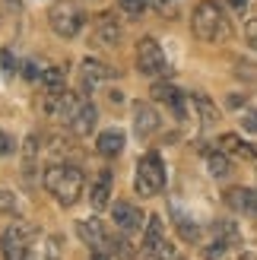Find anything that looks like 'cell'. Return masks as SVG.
Listing matches in <instances>:
<instances>
[{"instance_id":"cell-1","label":"cell","mask_w":257,"mask_h":260,"mask_svg":"<svg viewBox=\"0 0 257 260\" xmlns=\"http://www.w3.org/2000/svg\"><path fill=\"white\" fill-rule=\"evenodd\" d=\"M45 187L57 197V203L63 206H70L83 197V187H86V178L83 172L76 165H67V162H57V165H51L48 172H45Z\"/></svg>"},{"instance_id":"cell-2","label":"cell","mask_w":257,"mask_h":260,"mask_svg":"<svg viewBox=\"0 0 257 260\" xmlns=\"http://www.w3.org/2000/svg\"><path fill=\"white\" fill-rule=\"evenodd\" d=\"M190 29H194V35L200 38V42L216 45V42H226L229 38V19H226V13L219 10L216 0H203V4L194 7Z\"/></svg>"},{"instance_id":"cell-3","label":"cell","mask_w":257,"mask_h":260,"mask_svg":"<svg viewBox=\"0 0 257 260\" xmlns=\"http://www.w3.org/2000/svg\"><path fill=\"white\" fill-rule=\"evenodd\" d=\"M134 187H137L140 197H156V193L165 187V165L159 159V152H146L143 159L137 162Z\"/></svg>"},{"instance_id":"cell-4","label":"cell","mask_w":257,"mask_h":260,"mask_svg":"<svg viewBox=\"0 0 257 260\" xmlns=\"http://www.w3.org/2000/svg\"><path fill=\"white\" fill-rule=\"evenodd\" d=\"M48 22H51V29H54V35L73 38L83 29V13L73 0H57V4L48 10Z\"/></svg>"},{"instance_id":"cell-5","label":"cell","mask_w":257,"mask_h":260,"mask_svg":"<svg viewBox=\"0 0 257 260\" xmlns=\"http://www.w3.org/2000/svg\"><path fill=\"white\" fill-rule=\"evenodd\" d=\"M172 248L165 241V232H162V219L159 216H149L146 219V235L140 241V260H169Z\"/></svg>"},{"instance_id":"cell-6","label":"cell","mask_w":257,"mask_h":260,"mask_svg":"<svg viewBox=\"0 0 257 260\" xmlns=\"http://www.w3.org/2000/svg\"><path fill=\"white\" fill-rule=\"evenodd\" d=\"M137 70L143 76H162L165 70H169L165 51L159 48L156 38H140V45H137Z\"/></svg>"},{"instance_id":"cell-7","label":"cell","mask_w":257,"mask_h":260,"mask_svg":"<svg viewBox=\"0 0 257 260\" xmlns=\"http://www.w3.org/2000/svg\"><path fill=\"white\" fill-rule=\"evenodd\" d=\"M32 235V225H25L22 219L19 222H13L4 238H0V254H4V260H29V248H25V238Z\"/></svg>"},{"instance_id":"cell-8","label":"cell","mask_w":257,"mask_h":260,"mask_svg":"<svg viewBox=\"0 0 257 260\" xmlns=\"http://www.w3.org/2000/svg\"><path fill=\"white\" fill-rule=\"evenodd\" d=\"M76 235H80L83 244H89L92 254H108L111 257V235H108L105 222H99V219H83V222H76Z\"/></svg>"},{"instance_id":"cell-9","label":"cell","mask_w":257,"mask_h":260,"mask_svg":"<svg viewBox=\"0 0 257 260\" xmlns=\"http://www.w3.org/2000/svg\"><path fill=\"white\" fill-rule=\"evenodd\" d=\"M83 108V99L76 92H57V95H48L45 102V114L51 121H73V114Z\"/></svg>"},{"instance_id":"cell-10","label":"cell","mask_w":257,"mask_h":260,"mask_svg":"<svg viewBox=\"0 0 257 260\" xmlns=\"http://www.w3.org/2000/svg\"><path fill=\"white\" fill-rule=\"evenodd\" d=\"M134 130H137V137H152L159 130V111L149 105V102H137L134 105Z\"/></svg>"},{"instance_id":"cell-11","label":"cell","mask_w":257,"mask_h":260,"mask_svg":"<svg viewBox=\"0 0 257 260\" xmlns=\"http://www.w3.org/2000/svg\"><path fill=\"white\" fill-rule=\"evenodd\" d=\"M111 216H114V225H118L124 235H131V232H137L140 225H143V216H140V210L134 203H127V200H118L111 206Z\"/></svg>"},{"instance_id":"cell-12","label":"cell","mask_w":257,"mask_h":260,"mask_svg":"<svg viewBox=\"0 0 257 260\" xmlns=\"http://www.w3.org/2000/svg\"><path fill=\"white\" fill-rule=\"evenodd\" d=\"M95 38H99L102 48H118L121 45V25L111 13H102L95 19Z\"/></svg>"},{"instance_id":"cell-13","label":"cell","mask_w":257,"mask_h":260,"mask_svg":"<svg viewBox=\"0 0 257 260\" xmlns=\"http://www.w3.org/2000/svg\"><path fill=\"white\" fill-rule=\"evenodd\" d=\"M95 124H99V111H95V105L92 102H83V108L73 114V121H70V130L76 137H89L95 130Z\"/></svg>"},{"instance_id":"cell-14","label":"cell","mask_w":257,"mask_h":260,"mask_svg":"<svg viewBox=\"0 0 257 260\" xmlns=\"http://www.w3.org/2000/svg\"><path fill=\"white\" fill-rule=\"evenodd\" d=\"M80 70H83V89H89V92L111 76V67H108V63H102V60H95V57H86Z\"/></svg>"},{"instance_id":"cell-15","label":"cell","mask_w":257,"mask_h":260,"mask_svg":"<svg viewBox=\"0 0 257 260\" xmlns=\"http://www.w3.org/2000/svg\"><path fill=\"white\" fill-rule=\"evenodd\" d=\"M254 197H257L254 187H232V190H226V203L232 206V210H238V213H254L257 216Z\"/></svg>"},{"instance_id":"cell-16","label":"cell","mask_w":257,"mask_h":260,"mask_svg":"<svg viewBox=\"0 0 257 260\" xmlns=\"http://www.w3.org/2000/svg\"><path fill=\"white\" fill-rule=\"evenodd\" d=\"M152 99H156V102H165V105L178 114V118L184 114V95L178 92L175 86H169V83H156V86H152Z\"/></svg>"},{"instance_id":"cell-17","label":"cell","mask_w":257,"mask_h":260,"mask_svg":"<svg viewBox=\"0 0 257 260\" xmlns=\"http://www.w3.org/2000/svg\"><path fill=\"white\" fill-rule=\"evenodd\" d=\"M108 197H111V172H99L92 190H89V203H92L95 210H105Z\"/></svg>"},{"instance_id":"cell-18","label":"cell","mask_w":257,"mask_h":260,"mask_svg":"<svg viewBox=\"0 0 257 260\" xmlns=\"http://www.w3.org/2000/svg\"><path fill=\"white\" fill-rule=\"evenodd\" d=\"M95 149H99V155H105V159L118 155L124 149V134H121V130H105V134H99Z\"/></svg>"},{"instance_id":"cell-19","label":"cell","mask_w":257,"mask_h":260,"mask_svg":"<svg viewBox=\"0 0 257 260\" xmlns=\"http://www.w3.org/2000/svg\"><path fill=\"white\" fill-rule=\"evenodd\" d=\"M219 146H222V152H232V155H238V159H254V149L248 146L241 137H235V134H222L219 137Z\"/></svg>"},{"instance_id":"cell-20","label":"cell","mask_w":257,"mask_h":260,"mask_svg":"<svg viewBox=\"0 0 257 260\" xmlns=\"http://www.w3.org/2000/svg\"><path fill=\"white\" fill-rule=\"evenodd\" d=\"M190 102H194V108L200 111V124L203 127H213L216 121H219V111H216V105L207 95H190Z\"/></svg>"},{"instance_id":"cell-21","label":"cell","mask_w":257,"mask_h":260,"mask_svg":"<svg viewBox=\"0 0 257 260\" xmlns=\"http://www.w3.org/2000/svg\"><path fill=\"white\" fill-rule=\"evenodd\" d=\"M207 168L213 178H226L229 172H232V162H229V152L216 149V152H207Z\"/></svg>"},{"instance_id":"cell-22","label":"cell","mask_w":257,"mask_h":260,"mask_svg":"<svg viewBox=\"0 0 257 260\" xmlns=\"http://www.w3.org/2000/svg\"><path fill=\"white\" fill-rule=\"evenodd\" d=\"M42 86H45L48 95L63 92V67H48V70L42 73Z\"/></svg>"},{"instance_id":"cell-23","label":"cell","mask_w":257,"mask_h":260,"mask_svg":"<svg viewBox=\"0 0 257 260\" xmlns=\"http://www.w3.org/2000/svg\"><path fill=\"white\" fill-rule=\"evenodd\" d=\"M45 260H63V238L60 235H48V241H45Z\"/></svg>"},{"instance_id":"cell-24","label":"cell","mask_w":257,"mask_h":260,"mask_svg":"<svg viewBox=\"0 0 257 260\" xmlns=\"http://www.w3.org/2000/svg\"><path fill=\"white\" fill-rule=\"evenodd\" d=\"M0 67H4V73H7V76H16L19 63H16V57H13V51H10V48L0 51Z\"/></svg>"},{"instance_id":"cell-25","label":"cell","mask_w":257,"mask_h":260,"mask_svg":"<svg viewBox=\"0 0 257 260\" xmlns=\"http://www.w3.org/2000/svg\"><path fill=\"white\" fill-rule=\"evenodd\" d=\"M178 232H181L184 241H197V238H200V229L190 222V219H178Z\"/></svg>"},{"instance_id":"cell-26","label":"cell","mask_w":257,"mask_h":260,"mask_svg":"<svg viewBox=\"0 0 257 260\" xmlns=\"http://www.w3.org/2000/svg\"><path fill=\"white\" fill-rule=\"evenodd\" d=\"M235 73L241 76V80H248V83H254V86H257V67H254V63H245V60L235 63Z\"/></svg>"},{"instance_id":"cell-27","label":"cell","mask_w":257,"mask_h":260,"mask_svg":"<svg viewBox=\"0 0 257 260\" xmlns=\"http://www.w3.org/2000/svg\"><path fill=\"white\" fill-rule=\"evenodd\" d=\"M118 4H121L127 13H131V16H140V13L149 7V0H118Z\"/></svg>"},{"instance_id":"cell-28","label":"cell","mask_w":257,"mask_h":260,"mask_svg":"<svg viewBox=\"0 0 257 260\" xmlns=\"http://www.w3.org/2000/svg\"><path fill=\"white\" fill-rule=\"evenodd\" d=\"M241 127H245L248 134H257V111H254V108L241 111Z\"/></svg>"},{"instance_id":"cell-29","label":"cell","mask_w":257,"mask_h":260,"mask_svg":"<svg viewBox=\"0 0 257 260\" xmlns=\"http://www.w3.org/2000/svg\"><path fill=\"white\" fill-rule=\"evenodd\" d=\"M13 210H16V197L0 187V213H13Z\"/></svg>"},{"instance_id":"cell-30","label":"cell","mask_w":257,"mask_h":260,"mask_svg":"<svg viewBox=\"0 0 257 260\" xmlns=\"http://www.w3.org/2000/svg\"><path fill=\"white\" fill-rule=\"evenodd\" d=\"M35 155H38V137H29L25 140V165H32Z\"/></svg>"},{"instance_id":"cell-31","label":"cell","mask_w":257,"mask_h":260,"mask_svg":"<svg viewBox=\"0 0 257 260\" xmlns=\"http://www.w3.org/2000/svg\"><path fill=\"white\" fill-rule=\"evenodd\" d=\"M22 70H25V80H38V76L45 73V70H38V63H35V60H29V63H25Z\"/></svg>"},{"instance_id":"cell-32","label":"cell","mask_w":257,"mask_h":260,"mask_svg":"<svg viewBox=\"0 0 257 260\" xmlns=\"http://www.w3.org/2000/svg\"><path fill=\"white\" fill-rule=\"evenodd\" d=\"M7 152H13V137L0 130V155H7Z\"/></svg>"},{"instance_id":"cell-33","label":"cell","mask_w":257,"mask_h":260,"mask_svg":"<svg viewBox=\"0 0 257 260\" xmlns=\"http://www.w3.org/2000/svg\"><path fill=\"white\" fill-rule=\"evenodd\" d=\"M245 35H248V45H251V48H257V19H251V22H248Z\"/></svg>"},{"instance_id":"cell-34","label":"cell","mask_w":257,"mask_h":260,"mask_svg":"<svg viewBox=\"0 0 257 260\" xmlns=\"http://www.w3.org/2000/svg\"><path fill=\"white\" fill-rule=\"evenodd\" d=\"M222 4H229V7H232V10H238V13H241V10L248 7V0H222Z\"/></svg>"},{"instance_id":"cell-35","label":"cell","mask_w":257,"mask_h":260,"mask_svg":"<svg viewBox=\"0 0 257 260\" xmlns=\"http://www.w3.org/2000/svg\"><path fill=\"white\" fill-rule=\"evenodd\" d=\"M241 260H257V257H254V254H245V257H241Z\"/></svg>"},{"instance_id":"cell-36","label":"cell","mask_w":257,"mask_h":260,"mask_svg":"<svg viewBox=\"0 0 257 260\" xmlns=\"http://www.w3.org/2000/svg\"><path fill=\"white\" fill-rule=\"evenodd\" d=\"M4 4H13V7H16V0H4Z\"/></svg>"},{"instance_id":"cell-37","label":"cell","mask_w":257,"mask_h":260,"mask_svg":"<svg viewBox=\"0 0 257 260\" xmlns=\"http://www.w3.org/2000/svg\"><path fill=\"white\" fill-rule=\"evenodd\" d=\"M254 210H257V197H254Z\"/></svg>"}]
</instances>
